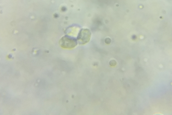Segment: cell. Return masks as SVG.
I'll list each match as a JSON object with an SVG mask.
<instances>
[{
  "label": "cell",
  "instance_id": "obj_1",
  "mask_svg": "<svg viewBox=\"0 0 172 115\" xmlns=\"http://www.w3.org/2000/svg\"><path fill=\"white\" fill-rule=\"evenodd\" d=\"M60 46L64 48L71 49L77 45V41L75 38L68 36H64L59 41Z\"/></svg>",
  "mask_w": 172,
  "mask_h": 115
},
{
  "label": "cell",
  "instance_id": "obj_2",
  "mask_svg": "<svg viewBox=\"0 0 172 115\" xmlns=\"http://www.w3.org/2000/svg\"><path fill=\"white\" fill-rule=\"evenodd\" d=\"M91 36V32L89 29H82L79 31L77 37L78 41L81 45L89 42Z\"/></svg>",
  "mask_w": 172,
  "mask_h": 115
}]
</instances>
